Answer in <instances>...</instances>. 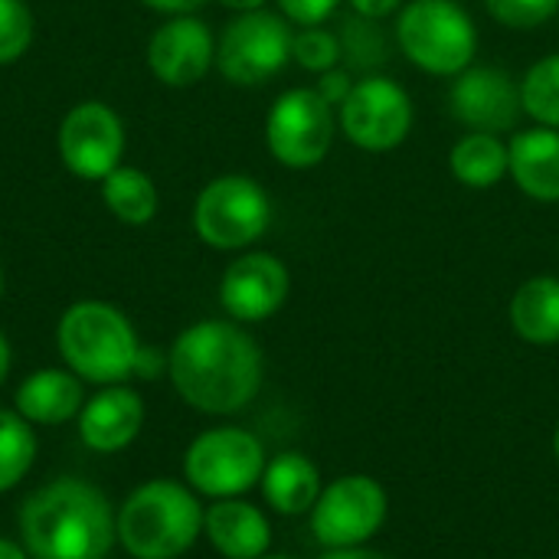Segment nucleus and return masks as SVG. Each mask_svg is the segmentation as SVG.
<instances>
[{"label": "nucleus", "mask_w": 559, "mask_h": 559, "mask_svg": "<svg viewBox=\"0 0 559 559\" xmlns=\"http://www.w3.org/2000/svg\"><path fill=\"white\" fill-rule=\"evenodd\" d=\"M262 350L236 321H197L167 350V377L183 403L210 416L246 409L262 386Z\"/></svg>", "instance_id": "obj_1"}, {"label": "nucleus", "mask_w": 559, "mask_h": 559, "mask_svg": "<svg viewBox=\"0 0 559 559\" xmlns=\"http://www.w3.org/2000/svg\"><path fill=\"white\" fill-rule=\"evenodd\" d=\"M108 498L88 481L59 478L33 491L20 511V534L33 559H105L118 540Z\"/></svg>", "instance_id": "obj_2"}, {"label": "nucleus", "mask_w": 559, "mask_h": 559, "mask_svg": "<svg viewBox=\"0 0 559 559\" xmlns=\"http://www.w3.org/2000/svg\"><path fill=\"white\" fill-rule=\"evenodd\" d=\"M59 354L66 367L98 386H115L134 377L141 341L124 311L108 301H75L66 308L56 328Z\"/></svg>", "instance_id": "obj_3"}, {"label": "nucleus", "mask_w": 559, "mask_h": 559, "mask_svg": "<svg viewBox=\"0 0 559 559\" xmlns=\"http://www.w3.org/2000/svg\"><path fill=\"white\" fill-rule=\"evenodd\" d=\"M206 511L180 481L157 478L141 485L118 511V540L134 559L183 557L203 534Z\"/></svg>", "instance_id": "obj_4"}, {"label": "nucleus", "mask_w": 559, "mask_h": 559, "mask_svg": "<svg viewBox=\"0 0 559 559\" xmlns=\"http://www.w3.org/2000/svg\"><path fill=\"white\" fill-rule=\"evenodd\" d=\"M396 43L416 69L455 79L475 62L478 26L455 0H406L396 13Z\"/></svg>", "instance_id": "obj_5"}, {"label": "nucleus", "mask_w": 559, "mask_h": 559, "mask_svg": "<svg viewBox=\"0 0 559 559\" xmlns=\"http://www.w3.org/2000/svg\"><path fill=\"white\" fill-rule=\"evenodd\" d=\"M272 226L265 187L246 174L213 177L193 200V233L216 252H239L259 242Z\"/></svg>", "instance_id": "obj_6"}, {"label": "nucleus", "mask_w": 559, "mask_h": 559, "mask_svg": "<svg viewBox=\"0 0 559 559\" xmlns=\"http://www.w3.org/2000/svg\"><path fill=\"white\" fill-rule=\"evenodd\" d=\"M292 23L272 10L236 13L216 39V69L233 85H262L292 59Z\"/></svg>", "instance_id": "obj_7"}, {"label": "nucleus", "mask_w": 559, "mask_h": 559, "mask_svg": "<svg viewBox=\"0 0 559 559\" xmlns=\"http://www.w3.org/2000/svg\"><path fill=\"white\" fill-rule=\"evenodd\" d=\"M337 134V111L318 88L298 85L282 92L265 115V147L288 170L318 167Z\"/></svg>", "instance_id": "obj_8"}, {"label": "nucleus", "mask_w": 559, "mask_h": 559, "mask_svg": "<svg viewBox=\"0 0 559 559\" xmlns=\"http://www.w3.org/2000/svg\"><path fill=\"white\" fill-rule=\"evenodd\" d=\"M413 118L416 111L409 92L396 79L373 72L360 75L337 108V131L360 151L386 154L409 138Z\"/></svg>", "instance_id": "obj_9"}, {"label": "nucleus", "mask_w": 559, "mask_h": 559, "mask_svg": "<svg viewBox=\"0 0 559 559\" xmlns=\"http://www.w3.org/2000/svg\"><path fill=\"white\" fill-rule=\"evenodd\" d=\"M265 465V449L252 432L223 426L193 439L183 459V475L200 495L226 501L252 491L262 481Z\"/></svg>", "instance_id": "obj_10"}, {"label": "nucleus", "mask_w": 559, "mask_h": 559, "mask_svg": "<svg viewBox=\"0 0 559 559\" xmlns=\"http://www.w3.org/2000/svg\"><path fill=\"white\" fill-rule=\"evenodd\" d=\"M390 498L370 475H344L331 481L311 508V534L328 550L364 547L386 521Z\"/></svg>", "instance_id": "obj_11"}, {"label": "nucleus", "mask_w": 559, "mask_h": 559, "mask_svg": "<svg viewBox=\"0 0 559 559\" xmlns=\"http://www.w3.org/2000/svg\"><path fill=\"white\" fill-rule=\"evenodd\" d=\"M59 157L69 174L102 183L124 157V121L105 102H79L59 124Z\"/></svg>", "instance_id": "obj_12"}, {"label": "nucleus", "mask_w": 559, "mask_h": 559, "mask_svg": "<svg viewBox=\"0 0 559 559\" xmlns=\"http://www.w3.org/2000/svg\"><path fill=\"white\" fill-rule=\"evenodd\" d=\"M449 115L465 124L468 131H514L524 102H521V82H514L511 72L498 66H468L452 79L449 88Z\"/></svg>", "instance_id": "obj_13"}, {"label": "nucleus", "mask_w": 559, "mask_h": 559, "mask_svg": "<svg viewBox=\"0 0 559 559\" xmlns=\"http://www.w3.org/2000/svg\"><path fill=\"white\" fill-rule=\"evenodd\" d=\"M292 292L285 262L272 252H242L219 278V305L236 324H259L282 311Z\"/></svg>", "instance_id": "obj_14"}, {"label": "nucleus", "mask_w": 559, "mask_h": 559, "mask_svg": "<svg viewBox=\"0 0 559 559\" xmlns=\"http://www.w3.org/2000/svg\"><path fill=\"white\" fill-rule=\"evenodd\" d=\"M216 66V36L193 16H167L147 39V69L170 88H190Z\"/></svg>", "instance_id": "obj_15"}, {"label": "nucleus", "mask_w": 559, "mask_h": 559, "mask_svg": "<svg viewBox=\"0 0 559 559\" xmlns=\"http://www.w3.org/2000/svg\"><path fill=\"white\" fill-rule=\"evenodd\" d=\"M144 426V403L134 390L115 383L92 396L79 413V439L92 452L128 449Z\"/></svg>", "instance_id": "obj_16"}, {"label": "nucleus", "mask_w": 559, "mask_h": 559, "mask_svg": "<svg viewBox=\"0 0 559 559\" xmlns=\"http://www.w3.org/2000/svg\"><path fill=\"white\" fill-rule=\"evenodd\" d=\"M508 174L518 190L537 203H559V131L557 128H524L508 141Z\"/></svg>", "instance_id": "obj_17"}, {"label": "nucleus", "mask_w": 559, "mask_h": 559, "mask_svg": "<svg viewBox=\"0 0 559 559\" xmlns=\"http://www.w3.org/2000/svg\"><path fill=\"white\" fill-rule=\"evenodd\" d=\"M203 531L213 550L226 559H259L269 554L272 544V527L265 514L239 498L216 501L203 518Z\"/></svg>", "instance_id": "obj_18"}, {"label": "nucleus", "mask_w": 559, "mask_h": 559, "mask_svg": "<svg viewBox=\"0 0 559 559\" xmlns=\"http://www.w3.org/2000/svg\"><path fill=\"white\" fill-rule=\"evenodd\" d=\"M16 413L36 426H62L82 413V383L72 370H36L16 386Z\"/></svg>", "instance_id": "obj_19"}, {"label": "nucleus", "mask_w": 559, "mask_h": 559, "mask_svg": "<svg viewBox=\"0 0 559 559\" xmlns=\"http://www.w3.org/2000/svg\"><path fill=\"white\" fill-rule=\"evenodd\" d=\"M259 488H262L265 504L275 514H282V518L308 514L314 508V501L321 498V491H324L318 465L308 455H301V452L275 455L265 465Z\"/></svg>", "instance_id": "obj_20"}, {"label": "nucleus", "mask_w": 559, "mask_h": 559, "mask_svg": "<svg viewBox=\"0 0 559 559\" xmlns=\"http://www.w3.org/2000/svg\"><path fill=\"white\" fill-rule=\"evenodd\" d=\"M511 328L521 341L534 347L559 344V278L557 275H534L527 278L511 298Z\"/></svg>", "instance_id": "obj_21"}, {"label": "nucleus", "mask_w": 559, "mask_h": 559, "mask_svg": "<svg viewBox=\"0 0 559 559\" xmlns=\"http://www.w3.org/2000/svg\"><path fill=\"white\" fill-rule=\"evenodd\" d=\"M449 170L468 190H491L508 177V144L501 134L468 131L452 144Z\"/></svg>", "instance_id": "obj_22"}, {"label": "nucleus", "mask_w": 559, "mask_h": 559, "mask_svg": "<svg viewBox=\"0 0 559 559\" xmlns=\"http://www.w3.org/2000/svg\"><path fill=\"white\" fill-rule=\"evenodd\" d=\"M102 200H105L108 213L124 226H147L160 206V193H157L154 177L144 174L141 167H131V164L115 167L102 180Z\"/></svg>", "instance_id": "obj_23"}, {"label": "nucleus", "mask_w": 559, "mask_h": 559, "mask_svg": "<svg viewBox=\"0 0 559 559\" xmlns=\"http://www.w3.org/2000/svg\"><path fill=\"white\" fill-rule=\"evenodd\" d=\"M334 33L341 43V62L347 72L373 75L377 69H383L390 62V36L380 26V20L347 13Z\"/></svg>", "instance_id": "obj_24"}, {"label": "nucleus", "mask_w": 559, "mask_h": 559, "mask_svg": "<svg viewBox=\"0 0 559 559\" xmlns=\"http://www.w3.org/2000/svg\"><path fill=\"white\" fill-rule=\"evenodd\" d=\"M36 459V436L20 413L0 409V495L16 488Z\"/></svg>", "instance_id": "obj_25"}, {"label": "nucleus", "mask_w": 559, "mask_h": 559, "mask_svg": "<svg viewBox=\"0 0 559 559\" xmlns=\"http://www.w3.org/2000/svg\"><path fill=\"white\" fill-rule=\"evenodd\" d=\"M521 102H524V115H531L534 124L559 131V52L537 59L524 72Z\"/></svg>", "instance_id": "obj_26"}, {"label": "nucleus", "mask_w": 559, "mask_h": 559, "mask_svg": "<svg viewBox=\"0 0 559 559\" xmlns=\"http://www.w3.org/2000/svg\"><path fill=\"white\" fill-rule=\"evenodd\" d=\"M292 59L321 75L328 69H337L341 66V43H337V33L328 29V26H301L295 36H292Z\"/></svg>", "instance_id": "obj_27"}, {"label": "nucleus", "mask_w": 559, "mask_h": 559, "mask_svg": "<svg viewBox=\"0 0 559 559\" xmlns=\"http://www.w3.org/2000/svg\"><path fill=\"white\" fill-rule=\"evenodd\" d=\"M33 43V13L23 0H0V66L26 56Z\"/></svg>", "instance_id": "obj_28"}, {"label": "nucleus", "mask_w": 559, "mask_h": 559, "mask_svg": "<svg viewBox=\"0 0 559 559\" xmlns=\"http://www.w3.org/2000/svg\"><path fill=\"white\" fill-rule=\"evenodd\" d=\"M495 23L527 33L550 23L559 13V0H485Z\"/></svg>", "instance_id": "obj_29"}, {"label": "nucleus", "mask_w": 559, "mask_h": 559, "mask_svg": "<svg viewBox=\"0 0 559 559\" xmlns=\"http://www.w3.org/2000/svg\"><path fill=\"white\" fill-rule=\"evenodd\" d=\"M275 3L292 26H324L337 13L341 0H275Z\"/></svg>", "instance_id": "obj_30"}, {"label": "nucleus", "mask_w": 559, "mask_h": 559, "mask_svg": "<svg viewBox=\"0 0 559 559\" xmlns=\"http://www.w3.org/2000/svg\"><path fill=\"white\" fill-rule=\"evenodd\" d=\"M354 72H347V69H328V72H321L318 75V82H314V88H318V95L331 105V108H341L344 105V98L350 95V88H354Z\"/></svg>", "instance_id": "obj_31"}, {"label": "nucleus", "mask_w": 559, "mask_h": 559, "mask_svg": "<svg viewBox=\"0 0 559 559\" xmlns=\"http://www.w3.org/2000/svg\"><path fill=\"white\" fill-rule=\"evenodd\" d=\"M157 373H167V354H164V350H151V347L141 344L138 360H134V377L154 380Z\"/></svg>", "instance_id": "obj_32"}, {"label": "nucleus", "mask_w": 559, "mask_h": 559, "mask_svg": "<svg viewBox=\"0 0 559 559\" xmlns=\"http://www.w3.org/2000/svg\"><path fill=\"white\" fill-rule=\"evenodd\" d=\"M347 3H350V13H360L370 20H386L393 13H400L406 0H347Z\"/></svg>", "instance_id": "obj_33"}, {"label": "nucleus", "mask_w": 559, "mask_h": 559, "mask_svg": "<svg viewBox=\"0 0 559 559\" xmlns=\"http://www.w3.org/2000/svg\"><path fill=\"white\" fill-rule=\"evenodd\" d=\"M141 3L151 7V10H157V13H164V16H180V13L200 10L206 0H141Z\"/></svg>", "instance_id": "obj_34"}, {"label": "nucleus", "mask_w": 559, "mask_h": 559, "mask_svg": "<svg viewBox=\"0 0 559 559\" xmlns=\"http://www.w3.org/2000/svg\"><path fill=\"white\" fill-rule=\"evenodd\" d=\"M321 559H390L380 550H367V547H347V550H328Z\"/></svg>", "instance_id": "obj_35"}, {"label": "nucleus", "mask_w": 559, "mask_h": 559, "mask_svg": "<svg viewBox=\"0 0 559 559\" xmlns=\"http://www.w3.org/2000/svg\"><path fill=\"white\" fill-rule=\"evenodd\" d=\"M216 3H223L226 10H236V13H249V10H262L269 0H216Z\"/></svg>", "instance_id": "obj_36"}, {"label": "nucleus", "mask_w": 559, "mask_h": 559, "mask_svg": "<svg viewBox=\"0 0 559 559\" xmlns=\"http://www.w3.org/2000/svg\"><path fill=\"white\" fill-rule=\"evenodd\" d=\"M7 373H10V344H7V337L0 334V383L7 380Z\"/></svg>", "instance_id": "obj_37"}, {"label": "nucleus", "mask_w": 559, "mask_h": 559, "mask_svg": "<svg viewBox=\"0 0 559 559\" xmlns=\"http://www.w3.org/2000/svg\"><path fill=\"white\" fill-rule=\"evenodd\" d=\"M0 559H29V554H23V547H16L10 540H0Z\"/></svg>", "instance_id": "obj_38"}, {"label": "nucleus", "mask_w": 559, "mask_h": 559, "mask_svg": "<svg viewBox=\"0 0 559 559\" xmlns=\"http://www.w3.org/2000/svg\"><path fill=\"white\" fill-rule=\"evenodd\" d=\"M554 455H557V462H559V423H557V429H554Z\"/></svg>", "instance_id": "obj_39"}, {"label": "nucleus", "mask_w": 559, "mask_h": 559, "mask_svg": "<svg viewBox=\"0 0 559 559\" xmlns=\"http://www.w3.org/2000/svg\"><path fill=\"white\" fill-rule=\"evenodd\" d=\"M0 298H3V269H0Z\"/></svg>", "instance_id": "obj_40"}, {"label": "nucleus", "mask_w": 559, "mask_h": 559, "mask_svg": "<svg viewBox=\"0 0 559 559\" xmlns=\"http://www.w3.org/2000/svg\"><path fill=\"white\" fill-rule=\"evenodd\" d=\"M259 559H292V557H259Z\"/></svg>", "instance_id": "obj_41"}]
</instances>
